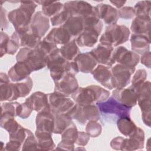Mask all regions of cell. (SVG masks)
Masks as SVG:
<instances>
[{
    "instance_id": "cell-48",
    "label": "cell",
    "mask_w": 151,
    "mask_h": 151,
    "mask_svg": "<svg viewBox=\"0 0 151 151\" xmlns=\"http://www.w3.org/2000/svg\"><path fill=\"white\" fill-rule=\"evenodd\" d=\"M150 96L139 97L137 99V103L138 104L142 112H149L151 109Z\"/></svg>"
},
{
    "instance_id": "cell-31",
    "label": "cell",
    "mask_w": 151,
    "mask_h": 151,
    "mask_svg": "<svg viewBox=\"0 0 151 151\" xmlns=\"http://www.w3.org/2000/svg\"><path fill=\"white\" fill-rule=\"evenodd\" d=\"M13 86L15 100H17L18 98L25 97L29 94L32 88L33 82L32 78L29 76L24 80L13 83Z\"/></svg>"
},
{
    "instance_id": "cell-3",
    "label": "cell",
    "mask_w": 151,
    "mask_h": 151,
    "mask_svg": "<svg viewBox=\"0 0 151 151\" xmlns=\"http://www.w3.org/2000/svg\"><path fill=\"white\" fill-rule=\"evenodd\" d=\"M37 6L35 1H21L19 8L7 14L8 21L12 24L15 31L29 27Z\"/></svg>"
},
{
    "instance_id": "cell-30",
    "label": "cell",
    "mask_w": 151,
    "mask_h": 151,
    "mask_svg": "<svg viewBox=\"0 0 151 151\" xmlns=\"http://www.w3.org/2000/svg\"><path fill=\"white\" fill-rule=\"evenodd\" d=\"M117 129L124 136L130 137L136 131L137 126L131 120L130 117H124L119 119L116 121Z\"/></svg>"
},
{
    "instance_id": "cell-45",
    "label": "cell",
    "mask_w": 151,
    "mask_h": 151,
    "mask_svg": "<svg viewBox=\"0 0 151 151\" xmlns=\"http://www.w3.org/2000/svg\"><path fill=\"white\" fill-rule=\"evenodd\" d=\"M9 140L18 142L22 145L27 136L26 128L21 126L15 132L9 133Z\"/></svg>"
},
{
    "instance_id": "cell-58",
    "label": "cell",
    "mask_w": 151,
    "mask_h": 151,
    "mask_svg": "<svg viewBox=\"0 0 151 151\" xmlns=\"http://www.w3.org/2000/svg\"><path fill=\"white\" fill-rule=\"evenodd\" d=\"M110 2L114 6H115L117 8H121L123 6L126 1H110Z\"/></svg>"
},
{
    "instance_id": "cell-53",
    "label": "cell",
    "mask_w": 151,
    "mask_h": 151,
    "mask_svg": "<svg viewBox=\"0 0 151 151\" xmlns=\"http://www.w3.org/2000/svg\"><path fill=\"white\" fill-rule=\"evenodd\" d=\"M6 10L1 6V27L2 29H7L8 27V19Z\"/></svg>"
},
{
    "instance_id": "cell-8",
    "label": "cell",
    "mask_w": 151,
    "mask_h": 151,
    "mask_svg": "<svg viewBox=\"0 0 151 151\" xmlns=\"http://www.w3.org/2000/svg\"><path fill=\"white\" fill-rule=\"evenodd\" d=\"M47 96L49 107L54 115L67 114L76 104L68 96L57 91L48 94Z\"/></svg>"
},
{
    "instance_id": "cell-28",
    "label": "cell",
    "mask_w": 151,
    "mask_h": 151,
    "mask_svg": "<svg viewBox=\"0 0 151 151\" xmlns=\"http://www.w3.org/2000/svg\"><path fill=\"white\" fill-rule=\"evenodd\" d=\"M34 134L37 140L40 150H52L55 149V145L52 138V133L36 129Z\"/></svg>"
},
{
    "instance_id": "cell-54",
    "label": "cell",
    "mask_w": 151,
    "mask_h": 151,
    "mask_svg": "<svg viewBox=\"0 0 151 151\" xmlns=\"http://www.w3.org/2000/svg\"><path fill=\"white\" fill-rule=\"evenodd\" d=\"M55 149V150L64 149V150H74V143H72L61 140V142L58 144L57 148Z\"/></svg>"
},
{
    "instance_id": "cell-24",
    "label": "cell",
    "mask_w": 151,
    "mask_h": 151,
    "mask_svg": "<svg viewBox=\"0 0 151 151\" xmlns=\"http://www.w3.org/2000/svg\"><path fill=\"white\" fill-rule=\"evenodd\" d=\"M45 37L57 45L60 44L62 45L71 41L72 38L70 33L63 25L53 28Z\"/></svg>"
},
{
    "instance_id": "cell-6",
    "label": "cell",
    "mask_w": 151,
    "mask_h": 151,
    "mask_svg": "<svg viewBox=\"0 0 151 151\" xmlns=\"http://www.w3.org/2000/svg\"><path fill=\"white\" fill-rule=\"evenodd\" d=\"M144 142V131L138 127L135 133L132 136L128 138L121 136L116 137L111 140L110 145L114 150L131 151L143 149Z\"/></svg>"
},
{
    "instance_id": "cell-10",
    "label": "cell",
    "mask_w": 151,
    "mask_h": 151,
    "mask_svg": "<svg viewBox=\"0 0 151 151\" xmlns=\"http://www.w3.org/2000/svg\"><path fill=\"white\" fill-rule=\"evenodd\" d=\"M72 119L76 120L80 124H85L87 121H99L101 119L99 109L96 104L81 106L77 104L71 113Z\"/></svg>"
},
{
    "instance_id": "cell-5",
    "label": "cell",
    "mask_w": 151,
    "mask_h": 151,
    "mask_svg": "<svg viewBox=\"0 0 151 151\" xmlns=\"http://www.w3.org/2000/svg\"><path fill=\"white\" fill-rule=\"evenodd\" d=\"M130 31L125 25L114 24L106 27L104 32L101 36L100 43L117 47L129 40Z\"/></svg>"
},
{
    "instance_id": "cell-18",
    "label": "cell",
    "mask_w": 151,
    "mask_h": 151,
    "mask_svg": "<svg viewBox=\"0 0 151 151\" xmlns=\"http://www.w3.org/2000/svg\"><path fill=\"white\" fill-rule=\"evenodd\" d=\"M100 19L109 25L117 24L119 19L117 10L110 5L107 4H99L95 6Z\"/></svg>"
},
{
    "instance_id": "cell-13",
    "label": "cell",
    "mask_w": 151,
    "mask_h": 151,
    "mask_svg": "<svg viewBox=\"0 0 151 151\" xmlns=\"http://www.w3.org/2000/svg\"><path fill=\"white\" fill-rule=\"evenodd\" d=\"M112 96L120 103L132 108L137 104L138 94L131 87L128 88H114L112 91Z\"/></svg>"
},
{
    "instance_id": "cell-57",
    "label": "cell",
    "mask_w": 151,
    "mask_h": 151,
    "mask_svg": "<svg viewBox=\"0 0 151 151\" xmlns=\"http://www.w3.org/2000/svg\"><path fill=\"white\" fill-rule=\"evenodd\" d=\"M10 78L6 74L4 73H1L0 74V83H10Z\"/></svg>"
},
{
    "instance_id": "cell-46",
    "label": "cell",
    "mask_w": 151,
    "mask_h": 151,
    "mask_svg": "<svg viewBox=\"0 0 151 151\" xmlns=\"http://www.w3.org/2000/svg\"><path fill=\"white\" fill-rule=\"evenodd\" d=\"M19 103L17 101H9L1 104V113H8L13 116H17V109Z\"/></svg>"
},
{
    "instance_id": "cell-35",
    "label": "cell",
    "mask_w": 151,
    "mask_h": 151,
    "mask_svg": "<svg viewBox=\"0 0 151 151\" xmlns=\"http://www.w3.org/2000/svg\"><path fill=\"white\" fill-rule=\"evenodd\" d=\"M1 127L9 133L15 132L21 125L15 119V116L8 113L1 114Z\"/></svg>"
},
{
    "instance_id": "cell-7",
    "label": "cell",
    "mask_w": 151,
    "mask_h": 151,
    "mask_svg": "<svg viewBox=\"0 0 151 151\" xmlns=\"http://www.w3.org/2000/svg\"><path fill=\"white\" fill-rule=\"evenodd\" d=\"M67 61L61 54L58 48L47 56L46 66L49 69L50 76L54 82L60 80L67 73Z\"/></svg>"
},
{
    "instance_id": "cell-34",
    "label": "cell",
    "mask_w": 151,
    "mask_h": 151,
    "mask_svg": "<svg viewBox=\"0 0 151 151\" xmlns=\"http://www.w3.org/2000/svg\"><path fill=\"white\" fill-rule=\"evenodd\" d=\"M20 38V44L22 47L34 49L37 47L40 41L41 38L34 34L30 29L24 32L18 34Z\"/></svg>"
},
{
    "instance_id": "cell-9",
    "label": "cell",
    "mask_w": 151,
    "mask_h": 151,
    "mask_svg": "<svg viewBox=\"0 0 151 151\" xmlns=\"http://www.w3.org/2000/svg\"><path fill=\"white\" fill-rule=\"evenodd\" d=\"M135 67H130L117 64L111 67V85L113 88H125L130 82L132 75L135 72Z\"/></svg>"
},
{
    "instance_id": "cell-41",
    "label": "cell",
    "mask_w": 151,
    "mask_h": 151,
    "mask_svg": "<svg viewBox=\"0 0 151 151\" xmlns=\"http://www.w3.org/2000/svg\"><path fill=\"white\" fill-rule=\"evenodd\" d=\"M78 132L76 126L73 123L61 134V140L75 143L78 136Z\"/></svg>"
},
{
    "instance_id": "cell-29",
    "label": "cell",
    "mask_w": 151,
    "mask_h": 151,
    "mask_svg": "<svg viewBox=\"0 0 151 151\" xmlns=\"http://www.w3.org/2000/svg\"><path fill=\"white\" fill-rule=\"evenodd\" d=\"M36 4L42 5V12L45 16L51 18L63 9V4L59 1H38Z\"/></svg>"
},
{
    "instance_id": "cell-49",
    "label": "cell",
    "mask_w": 151,
    "mask_h": 151,
    "mask_svg": "<svg viewBox=\"0 0 151 151\" xmlns=\"http://www.w3.org/2000/svg\"><path fill=\"white\" fill-rule=\"evenodd\" d=\"M33 110L30 109L25 102L19 103L17 109V116L21 119H27L31 115Z\"/></svg>"
},
{
    "instance_id": "cell-51",
    "label": "cell",
    "mask_w": 151,
    "mask_h": 151,
    "mask_svg": "<svg viewBox=\"0 0 151 151\" xmlns=\"http://www.w3.org/2000/svg\"><path fill=\"white\" fill-rule=\"evenodd\" d=\"M90 136L86 132L78 131V136L75 143L78 146L83 147L88 143L90 140Z\"/></svg>"
},
{
    "instance_id": "cell-59",
    "label": "cell",
    "mask_w": 151,
    "mask_h": 151,
    "mask_svg": "<svg viewBox=\"0 0 151 151\" xmlns=\"http://www.w3.org/2000/svg\"><path fill=\"white\" fill-rule=\"evenodd\" d=\"M83 149V150H86L84 148H81V147H79V148H77V149Z\"/></svg>"
},
{
    "instance_id": "cell-39",
    "label": "cell",
    "mask_w": 151,
    "mask_h": 151,
    "mask_svg": "<svg viewBox=\"0 0 151 151\" xmlns=\"http://www.w3.org/2000/svg\"><path fill=\"white\" fill-rule=\"evenodd\" d=\"M147 77V73L145 69H139L135 72L132 77V85L130 86L136 93L139 86L146 81Z\"/></svg>"
},
{
    "instance_id": "cell-11",
    "label": "cell",
    "mask_w": 151,
    "mask_h": 151,
    "mask_svg": "<svg viewBox=\"0 0 151 151\" xmlns=\"http://www.w3.org/2000/svg\"><path fill=\"white\" fill-rule=\"evenodd\" d=\"M113 57L118 64L130 67H135L140 61V56L124 46H118L113 51Z\"/></svg>"
},
{
    "instance_id": "cell-47",
    "label": "cell",
    "mask_w": 151,
    "mask_h": 151,
    "mask_svg": "<svg viewBox=\"0 0 151 151\" xmlns=\"http://www.w3.org/2000/svg\"><path fill=\"white\" fill-rule=\"evenodd\" d=\"M119 18L124 19H130L135 16L133 7L132 6H123L117 10Z\"/></svg>"
},
{
    "instance_id": "cell-20",
    "label": "cell",
    "mask_w": 151,
    "mask_h": 151,
    "mask_svg": "<svg viewBox=\"0 0 151 151\" xmlns=\"http://www.w3.org/2000/svg\"><path fill=\"white\" fill-rule=\"evenodd\" d=\"M93 78L106 88L113 89L111 85V67L99 64L91 73Z\"/></svg>"
},
{
    "instance_id": "cell-17",
    "label": "cell",
    "mask_w": 151,
    "mask_h": 151,
    "mask_svg": "<svg viewBox=\"0 0 151 151\" xmlns=\"http://www.w3.org/2000/svg\"><path fill=\"white\" fill-rule=\"evenodd\" d=\"M29 28L34 34L41 38L50 28V20L42 11H37L32 17Z\"/></svg>"
},
{
    "instance_id": "cell-22",
    "label": "cell",
    "mask_w": 151,
    "mask_h": 151,
    "mask_svg": "<svg viewBox=\"0 0 151 151\" xmlns=\"http://www.w3.org/2000/svg\"><path fill=\"white\" fill-rule=\"evenodd\" d=\"M132 51L137 54H143L150 51V37L133 34L130 37Z\"/></svg>"
},
{
    "instance_id": "cell-42",
    "label": "cell",
    "mask_w": 151,
    "mask_h": 151,
    "mask_svg": "<svg viewBox=\"0 0 151 151\" xmlns=\"http://www.w3.org/2000/svg\"><path fill=\"white\" fill-rule=\"evenodd\" d=\"M102 132V126L98 121H88L86 126V132L90 137H97Z\"/></svg>"
},
{
    "instance_id": "cell-2",
    "label": "cell",
    "mask_w": 151,
    "mask_h": 151,
    "mask_svg": "<svg viewBox=\"0 0 151 151\" xmlns=\"http://www.w3.org/2000/svg\"><path fill=\"white\" fill-rule=\"evenodd\" d=\"M96 104L99 109L101 117L107 122L114 123L121 117H130L132 108L120 103L113 96Z\"/></svg>"
},
{
    "instance_id": "cell-19",
    "label": "cell",
    "mask_w": 151,
    "mask_h": 151,
    "mask_svg": "<svg viewBox=\"0 0 151 151\" xmlns=\"http://www.w3.org/2000/svg\"><path fill=\"white\" fill-rule=\"evenodd\" d=\"M78 71L84 73H91L97 67V62L90 52L80 53L74 60Z\"/></svg>"
},
{
    "instance_id": "cell-55",
    "label": "cell",
    "mask_w": 151,
    "mask_h": 151,
    "mask_svg": "<svg viewBox=\"0 0 151 151\" xmlns=\"http://www.w3.org/2000/svg\"><path fill=\"white\" fill-rule=\"evenodd\" d=\"M140 63L145 65L148 68H150V51H149L147 52H145L142 54L140 58Z\"/></svg>"
},
{
    "instance_id": "cell-27",
    "label": "cell",
    "mask_w": 151,
    "mask_h": 151,
    "mask_svg": "<svg viewBox=\"0 0 151 151\" xmlns=\"http://www.w3.org/2000/svg\"><path fill=\"white\" fill-rule=\"evenodd\" d=\"M71 35V37L78 36L84 30L83 17L70 16L63 25Z\"/></svg>"
},
{
    "instance_id": "cell-32",
    "label": "cell",
    "mask_w": 151,
    "mask_h": 151,
    "mask_svg": "<svg viewBox=\"0 0 151 151\" xmlns=\"http://www.w3.org/2000/svg\"><path fill=\"white\" fill-rule=\"evenodd\" d=\"M61 55L68 61H72L80 53L78 46L75 40H73L67 44L63 45L59 48Z\"/></svg>"
},
{
    "instance_id": "cell-43",
    "label": "cell",
    "mask_w": 151,
    "mask_h": 151,
    "mask_svg": "<svg viewBox=\"0 0 151 151\" xmlns=\"http://www.w3.org/2000/svg\"><path fill=\"white\" fill-rule=\"evenodd\" d=\"M36 48H38L44 54L48 56L53 51L57 48V46L56 44L45 37L42 40L40 41Z\"/></svg>"
},
{
    "instance_id": "cell-23",
    "label": "cell",
    "mask_w": 151,
    "mask_h": 151,
    "mask_svg": "<svg viewBox=\"0 0 151 151\" xmlns=\"http://www.w3.org/2000/svg\"><path fill=\"white\" fill-rule=\"evenodd\" d=\"M32 72L24 63L17 62L9 70L8 75L12 81L17 83L26 79Z\"/></svg>"
},
{
    "instance_id": "cell-50",
    "label": "cell",
    "mask_w": 151,
    "mask_h": 151,
    "mask_svg": "<svg viewBox=\"0 0 151 151\" xmlns=\"http://www.w3.org/2000/svg\"><path fill=\"white\" fill-rule=\"evenodd\" d=\"M10 39L9 36L6 34L5 32L1 31V57H2L4 55L6 54V45Z\"/></svg>"
},
{
    "instance_id": "cell-56",
    "label": "cell",
    "mask_w": 151,
    "mask_h": 151,
    "mask_svg": "<svg viewBox=\"0 0 151 151\" xmlns=\"http://www.w3.org/2000/svg\"><path fill=\"white\" fill-rule=\"evenodd\" d=\"M150 113L149 112H142V118L144 124L148 127H150Z\"/></svg>"
},
{
    "instance_id": "cell-16",
    "label": "cell",
    "mask_w": 151,
    "mask_h": 151,
    "mask_svg": "<svg viewBox=\"0 0 151 151\" xmlns=\"http://www.w3.org/2000/svg\"><path fill=\"white\" fill-rule=\"evenodd\" d=\"M55 91L69 96L74 93L78 87V83L74 75L66 74L60 80L54 82Z\"/></svg>"
},
{
    "instance_id": "cell-12",
    "label": "cell",
    "mask_w": 151,
    "mask_h": 151,
    "mask_svg": "<svg viewBox=\"0 0 151 151\" xmlns=\"http://www.w3.org/2000/svg\"><path fill=\"white\" fill-rule=\"evenodd\" d=\"M113 51L114 47L100 43L90 52L100 64L111 67L116 63L113 57Z\"/></svg>"
},
{
    "instance_id": "cell-25",
    "label": "cell",
    "mask_w": 151,
    "mask_h": 151,
    "mask_svg": "<svg viewBox=\"0 0 151 151\" xmlns=\"http://www.w3.org/2000/svg\"><path fill=\"white\" fill-rule=\"evenodd\" d=\"M100 34L93 29H84L83 32L75 39L77 45L79 47H92L98 41Z\"/></svg>"
},
{
    "instance_id": "cell-52",
    "label": "cell",
    "mask_w": 151,
    "mask_h": 151,
    "mask_svg": "<svg viewBox=\"0 0 151 151\" xmlns=\"http://www.w3.org/2000/svg\"><path fill=\"white\" fill-rule=\"evenodd\" d=\"M22 144L15 141L9 140L5 145L4 150L7 151H15V150H19L21 147L22 146Z\"/></svg>"
},
{
    "instance_id": "cell-21",
    "label": "cell",
    "mask_w": 151,
    "mask_h": 151,
    "mask_svg": "<svg viewBox=\"0 0 151 151\" xmlns=\"http://www.w3.org/2000/svg\"><path fill=\"white\" fill-rule=\"evenodd\" d=\"M25 103L32 110L40 112L48 106L47 94L41 91H36L29 96Z\"/></svg>"
},
{
    "instance_id": "cell-37",
    "label": "cell",
    "mask_w": 151,
    "mask_h": 151,
    "mask_svg": "<svg viewBox=\"0 0 151 151\" xmlns=\"http://www.w3.org/2000/svg\"><path fill=\"white\" fill-rule=\"evenodd\" d=\"M26 131L27 136L22 145V150H40L38 143L35 134L29 129H26Z\"/></svg>"
},
{
    "instance_id": "cell-14",
    "label": "cell",
    "mask_w": 151,
    "mask_h": 151,
    "mask_svg": "<svg viewBox=\"0 0 151 151\" xmlns=\"http://www.w3.org/2000/svg\"><path fill=\"white\" fill-rule=\"evenodd\" d=\"M63 8L70 14V16L86 17L92 13L94 6L84 1H70L63 4Z\"/></svg>"
},
{
    "instance_id": "cell-38",
    "label": "cell",
    "mask_w": 151,
    "mask_h": 151,
    "mask_svg": "<svg viewBox=\"0 0 151 151\" xmlns=\"http://www.w3.org/2000/svg\"><path fill=\"white\" fill-rule=\"evenodd\" d=\"M135 16H147L150 17L151 2L149 1H138L133 7Z\"/></svg>"
},
{
    "instance_id": "cell-36",
    "label": "cell",
    "mask_w": 151,
    "mask_h": 151,
    "mask_svg": "<svg viewBox=\"0 0 151 151\" xmlns=\"http://www.w3.org/2000/svg\"><path fill=\"white\" fill-rule=\"evenodd\" d=\"M0 100L13 101L15 100L14 88L12 83H0Z\"/></svg>"
},
{
    "instance_id": "cell-4",
    "label": "cell",
    "mask_w": 151,
    "mask_h": 151,
    "mask_svg": "<svg viewBox=\"0 0 151 151\" xmlns=\"http://www.w3.org/2000/svg\"><path fill=\"white\" fill-rule=\"evenodd\" d=\"M47 56L37 48L31 49L22 47L16 55L17 61L24 63L32 71L44 68L47 64Z\"/></svg>"
},
{
    "instance_id": "cell-33",
    "label": "cell",
    "mask_w": 151,
    "mask_h": 151,
    "mask_svg": "<svg viewBox=\"0 0 151 151\" xmlns=\"http://www.w3.org/2000/svg\"><path fill=\"white\" fill-rule=\"evenodd\" d=\"M72 120L67 114H55L53 133L61 134L74 123Z\"/></svg>"
},
{
    "instance_id": "cell-1",
    "label": "cell",
    "mask_w": 151,
    "mask_h": 151,
    "mask_svg": "<svg viewBox=\"0 0 151 151\" xmlns=\"http://www.w3.org/2000/svg\"><path fill=\"white\" fill-rule=\"evenodd\" d=\"M110 95V91L104 88L97 85H90L86 87H78L71 96L76 104L87 106L104 101Z\"/></svg>"
},
{
    "instance_id": "cell-15",
    "label": "cell",
    "mask_w": 151,
    "mask_h": 151,
    "mask_svg": "<svg viewBox=\"0 0 151 151\" xmlns=\"http://www.w3.org/2000/svg\"><path fill=\"white\" fill-rule=\"evenodd\" d=\"M36 129L53 133L54 125V114L51 111L49 106L36 116Z\"/></svg>"
},
{
    "instance_id": "cell-26",
    "label": "cell",
    "mask_w": 151,
    "mask_h": 151,
    "mask_svg": "<svg viewBox=\"0 0 151 151\" xmlns=\"http://www.w3.org/2000/svg\"><path fill=\"white\" fill-rule=\"evenodd\" d=\"M150 28V17L147 16H137L132 21L130 29L135 34L149 36Z\"/></svg>"
},
{
    "instance_id": "cell-40",
    "label": "cell",
    "mask_w": 151,
    "mask_h": 151,
    "mask_svg": "<svg viewBox=\"0 0 151 151\" xmlns=\"http://www.w3.org/2000/svg\"><path fill=\"white\" fill-rule=\"evenodd\" d=\"M21 46L20 38L18 34L14 31L10 37V39L6 45V54L14 55Z\"/></svg>"
},
{
    "instance_id": "cell-44",
    "label": "cell",
    "mask_w": 151,
    "mask_h": 151,
    "mask_svg": "<svg viewBox=\"0 0 151 151\" xmlns=\"http://www.w3.org/2000/svg\"><path fill=\"white\" fill-rule=\"evenodd\" d=\"M70 17V14L65 9H63L60 12L50 18V22L52 26L59 27L63 25Z\"/></svg>"
}]
</instances>
